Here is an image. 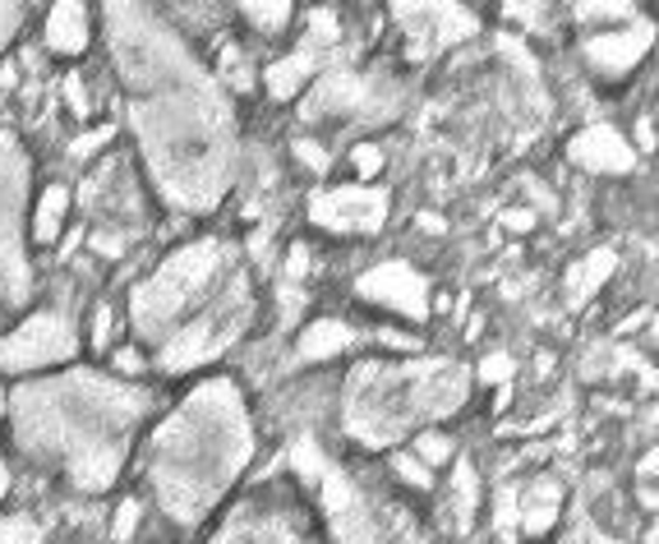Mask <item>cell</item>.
Returning <instances> with one entry per match:
<instances>
[{
	"instance_id": "cell-1",
	"label": "cell",
	"mask_w": 659,
	"mask_h": 544,
	"mask_svg": "<svg viewBox=\"0 0 659 544\" xmlns=\"http://www.w3.org/2000/svg\"><path fill=\"white\" fill-rule=\"evenodd\" d=\"M107 37L157 195L180 212L217 208L235 176V111L222 79L148 5H107Z\"/></svg>"
},
{
	"instance_id": "cell-2",
	"label": "cell",
	"mask_w": 659,
	"mask_h": 544,
	"mask_svg": "<svg viewBox=\"0 0 659 544\" xmlns=\"http://www.w3.org/2000/svg\"><path fill=\"white\" fill-rule=\"evenodd\" d=\"M144 415H148L144 388L88 369L29 378L10 397L19 447L33 462L60 470L83 493H98L121 476Z\"/></svg>"
},
{
	"instance_id": "cell-3",
	"label": "cell",
	"mask_w": 659,
	"mask_h": 544,
	"mask_svg": "<svg viewBox=\"0 0 659 544\" xmlns=\"http://www.w3.org/2000/svg\"><path fill=\"white\" fill-rule=\"evenodd\" d=\"M249 277L226 241L180 245L130 296L134 333L144 337L161 374H185L217 360L249 327Z\"/></svg>"
},
{
	"instance_id": "cell-4",
	"label": "cell",
	"mask_w": 659,
	"mask_h": 544,
	"mask_svg": "<svg viewBox=\"0 0 659 544\" xmlns=\"http://www.w3.org/2000/svg\"><path fill=\"white\" fill-rule=\"evenodd\" d=\"M249 411L231 378H208L157 424L148 447V480L176 526H199L249 466Z\"/></svg>"
},
{
	"instance_id": "cell-5",
	"label": "cell",
	"mask_w": 659,
	"mask_h": 544,
	"mask_svg": "<svg viewBox=\"0 0 659 544\" xmlns=\"http://www.w3.org/2000/svg\"><path fill=\"white\" fill-rule=\"evenodd\" d=\"M466 401V369L447 360L360 365L346 388V430L369 447H388L411 424L453 415Z\"/></svg>"
},
{
	"instance_id": "cell-6",
	"label": "cell",
	"mask_w": 659,
	"mask_h": 544,
	"mask_svg": "<svg viewBox=\"0 0 659 544\" xmlns=\"http://www.w3.org/2000/svg\"><path fill=\"white\" fill-rule=\"evenodd\" d=\"M23 189H29V162L23 148L0 130V300L19 304L29 291V264H23Z\"/></svg>"
},
{
	"instance_id": "cell-7",
	"label": "cell",
	"mask_w": 659,
	"mask_h": 544,
	"mask_svg": "<svg viewBox=\"0 0 659 544\" xmlns=\"http://www.w3.org/2000/svg\"><path fill=\"white\" fill-rule=\"evenodd\" d=\"M79 356V333L75 323L56 310H42L33 319H23L14 333L0 342V369L29 374V369H52Z\"/></svg>"
},
{
	"instance_id": "cell-8",
	"label": "cell",
	"mask_w": 659,
	"mask_h": 544,
	"mask_svg": "<svg viewBox=\"0 0 659 544\" xmlns=\"http://www.w3.org/2000/svg\"><path fill=\"white\" fill-rule=\"evenodd\" d=\"M310 218L333 231V235H369L379 231L388 218V195L383 189H323V195L310 203Z\"/></svg>"
},
{
	"instance_id": "cell-9",
	"label": "cell",
	"mask_w": 659,
	"mask_h": 544,
	"mask_svg": "<svg viewBox=\"0 0 659 544\" xmlns=\"http://www.w3.org/2000/svg\"><path fill=\"white\" fill-rule=\"evenodd\" d=\"M360 296L383 304L392 314H406V319H425L429 314V281L411 273L406 264H383L360 277Z\"/></svg>"
},
{
	"instance_id": "cell-10",
	"label": "cell",
	"mask_w": 659,
	"mask_h": 544,
	"mask_svg": "<svg viewBox=\"0 0 659 544\" xmlns=\"http://www.w3.org/2000/svg\"><path fill=\"white\" fill-rule=\"evenodd\" d=\"M568 157L577 162V167L595 171V176H623V171L637 167V148H632L627 138L618 130H608V125L581 130L568 144Z\"/></svg>"
},
{
	"instance_id": "cell-11",
	"label": "cell",
	"mask_w": 659,
	"mask_h": 544,
	"mask_svg": "<svg viewBox=\"0 0 659 544\" xmlns=\"http://www.w3.org/2000/svg\"><path fill=\"white\" fill-rule=\"evenodd\" d=\"M650 37H655L650 23H646V19H632V23H623V29H614V33H595V37H591V52H585V56H591L595 69H608V75H627V69L646 56Z\"/></svg>"
},
{
	"instance_id": "cell-12",
	"label": "cell",
	"mask_w": 659,
	"mask_h": 544,
	"mask_svg": "<svg viewBox=\"0 0 659 544\" xmlns=\"http://www.w3.org/2000/svg\"><path fill=\"white\" fill-rule=\"evenodd\" d=\"M88 10L83 5H52L46 14V46L60 56H79L88 46Z\"/></svg>"
},
{
	"instance_id": "cell-13",
	"label": "cell",
	"mask_w": 659,
	"mask_h": 544,
	"mask_svg": "<svg viewBox=\"0 0 659 544\" xmlns=\"http://www.w3.org/2000/svg\"><path fill=\"white\" fill-rule=\"evenodd\" d=\"M346 346H350V327L323 319V323H314V327H304V333H300L295 356L300 360H327V356H337V351H346Z\"/></svg>"
},
{
	"instance_id": "cell-14",
	"label": "cell",
	"mask_w": 659,
	"mask_h": 544,
	"mask_svg": "<svg viewBox=\"0 0 659 544\" xmlns=\"http://www.w3.org/2000/svg\"><path fill=\"white\" fill-rule=\"evenodd\" d=\"M65 212H69V189H60V185L42 189V199L33 208V241L56 245L60 231H65Z\"/></svg>"
},
{
	"instance_id": "cell-15",
	"label": "cell",
	"mask_w": 659,
	"mask_h": 544,
	"mask_svg": "<svg viewBox=\"0 0 659 544\" xmlns=\"http://www.w3.org/2000/svg\"><path fill=\"white\" fill-rule=\"evenodd\" d=\"M314 75V52H295V56H287V60H277L272 69H268V92L272 98H295V92L304 88V79Z\"/></svg>"
},
{
	"instance_id": "cell-16",
	"label": "cell",
	"mask_w": 659,
	"mask_h": 544,
	"mask_svg": "<svg viewBox=\"0 0 659 544\" xmlns=\"http://www.w3.org/2000/svg\"><path fill=\"white\" fill-rule=\"evenodd\" d=\"M608 268H614V254H608V249L591 254V258L581 264V273H572V277H568L572 296H577V300H581V296H591V287H600V281L608 277Z\"/></svg>"
},
{
	"instance_id": "cell-17",
	"label": "cell",
	"mask_w": 659,
	"mask_h": 544,
	"mask_svg": "<svg viewBox=\"0 0 659 544\" xmlns=\"http://www.w3.org/2000/svg\"><path fill=\"white\" fill-rule=\"evenodd\" d=\"M411 457L425 466V470H434V466H447L453 462V443H447L443 434H434V430H425V434H415V443H411Z\"/></svg>"
},
{
	"instance_id": "cell-18",
	"label": "cell",
	"mask_w": 659,
	"mask_h": 544,
	"mask_svg": "<svg viewBox=\"0 0 659 544\" xmlns=\"http://www.w3.org/2000/svg\"><path fill=\"white\" fill-rule=\"evenodd\" d=\"M241 14L254 23L258 33H277V29H287V23L295 19V5H281V0H277V5H241Z\"/></svg>"
},
{
	"instance_id": "cell-19",
	"label": "cell",
	"mask_w": 659,
	"mask_h": 544,
	"mask_svg": "<svg viewBox=\"0 0 659 544\" xmlns=\"http://www.w3.org/2000/svg\"><path fill=\"white\" fill-rule=\"evenodd\" d=\"M0 544H42V531L29 517H0Z\"/></svg>"
},
{
	"instance_id": "cell-20",
	"label": "cell",
	"mask_w": 659,
	"mask_h": 544,
	"mask_svg": "<svg viewBox=\"0 0 659 544\" xmlns=\"http://www.w3.org/2000/svg\"><path fill=\"white\" fill-rule=\"evenodd\" d=\"M392 466H396V476H402L406 485H415V489H429V470L420 466L411 453H392Z\"/></svg>"
},
{
	"instance_id": "cell-21",
	"label": "cell",
	"mask_w": 659,
	"mask_h": 544,
	"mask_svg": "<svg viewBox=\"0 0 659 544\" xmlns=\"http://www.w3.org/2000/svg\"><path fill=\"white\" fill-rule=\"evenodd\" d=\"M23 23V5H0V46H5Z\"/></svg>"
},
{
	"instance_id": "cell-22",
	"label": "cell",
	"mask_w": 659,
	"mask_h": 544,
	"mask_svg": "<svg viewBox=\"0 0 659 544\" xmlns=\"http://www.w3.org/2000/svg\"><path fill=\"white\" fill-rule=\"evenodd\" d=\"M111 134H115V125H107V130H98V134H83V138H75V157H79V162H88V153H92V148H102Z\"/></svg>"
},
{
	"instance_id": "cell-23",
	"label": "cell",
	"mask_w": 659,
	"mask_h": 544,
	"mask_svg": "<svg viewBox=\"0 0 659 544\" xmlns=\"http://www.w3.org/2000/svg\"><path fill=\"white\" fill-rule=\"evenodd\" d=\"M507 374H512V360H507V356H489V360L480 365V378H484V384H503Z\"/></svg>"
},
{
	"instance_id": "cell-24",
	"label": "cell",
	"mask_w": 659,
	"mask_h": 544,
	"mask_svg": "<svg viewBox=\"0 0 659 544\" xmlns=\"http://www.w3.org/2000/svg\"><path fill=\"white\" fill-rule=\"evenodd\" d=\"M134 522H138V503L125 499V503H121V517H115V540H130V535H134Z\"/></svg>"
},
{
	"instance_id": "cell-25",
	"label": "cell",
	"mask_w": 659,
	"mask_h": 544,
	"mask_svg": "<svg viewBox=\"0 0 659 544\" xmlns=\"http://www.w3.org/2000/svg\"><path fill=\"white\" fill-rule=\"evenodd\" d=\"M379 167H383V153L369 148V144H360V148H356V171H360V176H373Z\"/></svg>"
},
{
	"instance_id": "cell-26",
	"label": "cell",
	"mask_w": 659,
	"mask_h": 544,
	"mask_svg": "<svg viewBox=\"0 0 659 544\" xmlns=\"http://www.w3.org/2000/svg\"><path fill=\"white\" fill-rule=\"evenodd\" d=\"M295 157H304V167L310 171H327V153L319 144H295Z\"/></svg>"
},
{
	"instance_id": "cell-27",
	"label": "cell",
	"mask_w": 659,
	"mask_h": 544,
	"mask_svg": "<svg viewBox=\"0 0 659 544\" xmlns=\"http://www.w3.org/2000/svg\"><path fill=\"white\" fill-rule=\"evenodd\" d=\"M65 98H69V107H75L79 115L88 111V98H83V88H79V79H75V75H69V79H65Z\"/></svg>"
},
{
	"instance_id": "cell-28",
	"label": "cell",
	"mask_w": 659,
	"mask_h": 544,
	"mask_svg": "<svg viewBox=\"0 0 659 544\" xmlns=\"http://www.w3.org/2000/svg\"><path fill=\"white\" fill-rule=\"evenodd\" d=\"M535 218H530V212H507V218H503V226H512V231H526Z\"/></svg>"
}]
</instances>
